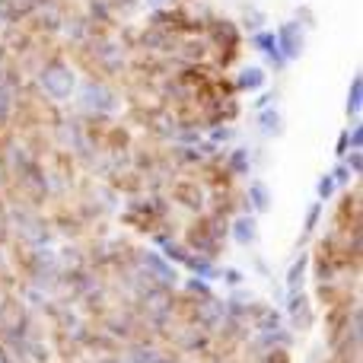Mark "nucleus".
I'll return each mask as SVG.
<instances>
[{
	"label": "nucleus",
	"mask_w": 363,
	"mask_h": 363,
	"mask_svg": "<svg viewBox=\"0 0 363 363\" xmlns=\"http://www.w3.org/2000/svg\"><path fill=\"white\" fill-rule=\"evenodd\" d=\"M303 38H306L303 35V26L300 23H287L281 29V35H277V48H281L277 55H284L287 61H296V57L303 55Z\"/></svg>",
	"instance_id": "f257e3e1"
},
{
	"label": "nucleus",
	"mask_w": 363,
	"mask_h": 363,
	"mask_svg": "<svg viewBox=\"0 0 363 363\" xmlns=\"http://www.w3.org/2000/svg\"><path fill=\"white\" fill-rule=\"evenodd\" d=\"M360 99H363V77L357 74V77L351 80V96H347V115H351V118H357Z\"/></svg>",
	"instance_id": "f03ea898"
},
{
	"label": "nucleus",
	"mask_w": 363,
	"mask_h": 363,
	"mask_svg": "<svg viewBox=\"0 0 363 363\" xmlns=\"http://www.w3.org/2000/svg\"><path fill=\"white\" fill-rule=\"evenodd\" d=\"M255 48L264 51L271 61H277V57H281V55H277V35H271V32H258V35H255Z\"/></svg>",
	"instance_id": "7ed1b4c3"
},
{
	"label": "nucleus",
	"mask_w": 363,
	"mask_h": 363,
	"mask_svg": "<svg viewBox=\"0 0 363 363\" xmlns=\"http://www.w3.org/2000/svg\"><path fill=\"white\" fill-rule=\"evenodd\" d=\"M262 83H264V70L262 67H252V70H245V74H239L236 86L239 89H255V86H262Z\"/></svg>",
	"instance_id": "20e7f679"
},
{
	"label": "nucleus",
	"mask_w": 363,
	"mask_h": 363,
	"mask_svg": "<svg viewBox=\"0 0 363 363\" xmlns=\"http://www.w3.org/2000/svg\"><path fill=\"white\" fill-rule=\"evenodd\" d=\"M258 128H262V134H277L281 131V115L274 112V108H271V112H262V118H258Z\"/></svg>",
	"instance_id": "39448f33"
},
{
	"label": "nucleus",
	"mask_w": 363,
	"mask_h": 363,
	"mask_svg": "<svg viewBox=\"0 0 363 363\" xmlns=\"http://www.w3.org/2000/svg\"><path fill=\"white\" fill-rule=\"evenodd\" d=\"M252 201H255V207H262V211H268V207H271L268 188H264V185H255V188H252Z\"/></svg>",
	"instance_id": "423d86ee"
},
{
	"label": "nucleus",
	"mask_w": 363,
	"mask_h": 363,
	"mask_svg": "<svg viewBox=\"0 0 363 363\" xmlns=\"http://www.w3.org/2000/svg\"><path fill=\"white\" fill-rule=\"evenodd\" d=\"M252 233H255V220H239L236 223V236L242 239V242H249Z\"/></svg>",
	"instance_id": "0eeeda50"
},
{
	"label": "nucleus",
	"mask_w": 363,
	"mask_h": 363,
	"mask_svg": "<svg viewBox=\"0 0 363 363\" xmlns=\"http://www.w3.org/2000/svg\"><path fill=\"white\" fill-rule=\"evenodd\" d=\"M332 191H335V179H332V176H325V179L319 182V198H322V201H328V198H332Z\"/></svg>",
	"instance_id": "6e6552de"
},
{
	"label": "nucleus",
	"mask_w": 363,
	"mask_h": 363,
	"mask_svg": "<svg viewBox=\"0 0 363 363\" xmlns=\"http://www.w3.org/2000/svg\"><path fill=\"white\" fill-rule=\"evenodd\" d=\"M360 166H363V157L354 150L351 157H347V172H360Z\"/></svg>",
	"instance_id": "1a4fd4ad"
},
{
	"label": "nucleus",
	"mask_w": 363,
	"mask_h": 363,
	"mask_svg": "<svg viewBox=\"0 0 363 363\" xmlns=\"http://www.w3.org/2000/svg\"><path fill=\"white\" fill-rule=\"evenodd\" d=\"M347 150H351V140H347V134H341V140L335 144V157H345Z\"/></svg>",
	"instance_id": "9d476101"
},
{
	"label": "nucleus",
	"mask_w": 363,
	"mask_h": 363,
	"mask_svg": "<svg viewBox=\"0 0 363 363\" xmlns=\"http://www.w3.org/2000/svg\"><path fill=\"white\" fill-rule=\"evenodd\" d=\"M347 176H351V172H347V166H338V169H335V172H332L335 185H345V182H347Z\"/></svg>",
	"instance_id": "9b49d317"
}]
</instances>
